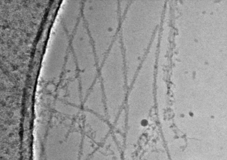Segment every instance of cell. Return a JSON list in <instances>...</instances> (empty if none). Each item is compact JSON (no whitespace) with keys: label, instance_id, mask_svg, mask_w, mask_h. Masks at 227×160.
I'll list each match as a JSON object with an SVG mask.
<instances>
[{"label":"cell","instance_id":"6da1fadb","mask_svg":"<svg viewBox=\"0 0 227 160\" xmlns=\"http://www.w3.org/2000/svg\"><path fill=\"white\" fill-rule=\"evenodd\" d=\"M153 75L152 68L140 67L129 87L125 108L129 125H146L153 107Z\"/></svg>","mask_w":227,"mask_h":160},{"label":"cell","instance_id":"7a4b0ae2","mask_svg":"<svg viewBox=\"0 0 227 160\" xmlns=\"http://www.w3.org/2000/svg\"><path fill=\"white\" fill-rule=\"evenodd\" d=\"M81 115L83 134L80 160H86L102 145L110 127L106 119L90 112L84 110Z\"/></svg>","mask_w":227,"mask_h":160},{"label":"cell","instance_id":"3957f363","mask_svg":"<svg viewBox=\"0 0 227 160\" xmlns=\"http://www.w3.org/2000/svg\"><path fill=\"white\" fill-rule=\"evenodd\" d=\"M82 106L84 110L107 119L104 97L99 77L88 93Z\"/></svg>","mask_w":227,"mask_h":160}]
</instances>
